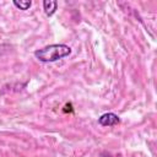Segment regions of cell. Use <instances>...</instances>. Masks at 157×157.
Returning <instances> with one entry per match:
<instances>
[{"label":"cell","mask_w":157,"mask_h":157,"mask_svg":"<svg viewBox=\"0 0 157 157\" xmlns=\"http://www.w3.org/2000/svg\"><path fill=\"white\" fill-rule=\"evenodd\" d=\"M43 7H44V12L47 16H52L54 15V12L56 11V7H58V2L56 1H43Z\"/></svg>","instance_id":"obj_3"},{"label":"cell","mask_w":157,"mask_h":157,"mask_svg":"<svg viewBox=\"0 0 157 157\" xmlns=\"http://www.w3.org/2000/svg\"><path fill=\"white\" fill-rule=\"evenodd\" d=\"M98 123L102 126H113L120 123V119L117 114L114 113H104L103 115H101L98 118Z\"/></svg>","instance_id":"obj_2"},{"label":"cell","mask_w":157,"mask_h":157,"mask_svg":"<svg viewBox=\"0 0 157 157\" xmlns=\"http://www.w3.org/2000/svg\"><path fill=\"white\" fill-rule=\"evenodd\" d=\"M13 5L17 7V9H20V10H28L29 7H31V5H32V2L31 1H28V0H25V1H18V0H13Z\"/></svg>","instance_id":"obj_4"},{"label":"cell","mask_w":157,"mask_h":157,"mask_svg":"<svg viewBox=\"0 0 157 157\" xmlns=\"http://www.w3.org/2000/svg\"><path fill=\"white\" fill-rule=\"evenodd\" d=\"M71 54V48L66 44H50L34 52V56L42 63H54Z\"/></svg>","instance_id":"obj_1"}]
</instances>
